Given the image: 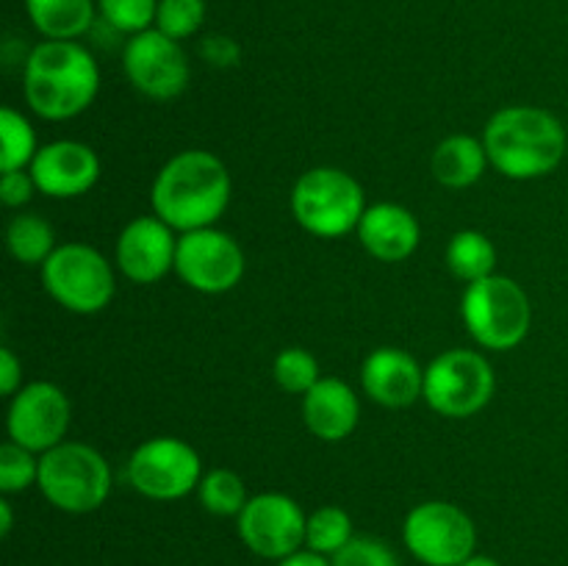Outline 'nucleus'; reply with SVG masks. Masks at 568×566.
I'll return each mask as SVG.
<instances>
[{"label":"nucleus","instance_id":"nucleus-7","mask_svg":"<svg viewBox=\"0 0 568 566\" xmlns=\"http://www.w3.org/2000/svg\"><path fill=\"white\" fill-rule=\"evenodd\" d=\"M42 286L72 314H98L114 297V270L100 250L67 242L42 264Z\"/></svg>","mask_w":568,"mask_h":566},{"label":"nucleus","instance_id":"nucleus-15","mask_svg":"<svg viewBox=\"0 0 568 566\" xmlns=\"http://www.w3.org/2000/svg\"><path fill=\"white\" fill-rule=\"evenodd\" d=\"M175 228L155 214L128 222L116 239V266L128 281L142 286L161 281L166 272L175 270Z\"/></svg>","mask_w":568,"mask_h":566},{"label":"nucleus","instance_id":"nucleus-36","mask_svg":"<svg viewBox=\"0 0 568 566\" xmlns=\"http://www.w3.org/2000/svg\"><path fill=\"white\" fill-rule=\"evenodd\" d=\"M11 525H14V514H11L9 499H0V536H9Z\"/></svg>","mask_w":568,"mask_h":566},{"label":"nucleus","instance_id":"nucleus-30","mask_svg":"<svg viewBox=\"0 0 568 566\" xmlns=\"http://www.w3.org/2000/svg\"><path fill=\"white\" fill-rule=\"evenodd\" d=\"M205 20V0H159L155 28L170 39H189Z\"/></svg>","mask_w":568,"mask_h":566},{"label":"nucleus","instance_id":"nucleus-8","mask_svg":"<svg viewBox=\"0 0 568 566\" xmlns=\"http://www.w3.org/2000/svg\"><path fill=\"white\" fill-rule=\"evenodd\" d=\"M497 388L491 364L475 350L455 347L425 366V403L449 420H466L488 405Z\"/></svg>","mask_w":568,"mask_h":566},{"label":"nucleus","instance_id":"nucleus-37","mask_svg":"<svg viewBox=\"0 0 568 566\" xmlns=\"http://www.w3.org/2000/svg\"><path fill=\"white\" fill-rule=\"evenodd\" d=\"M460 566H503V564H499V560H494V558H488V555H471V558L464 560Z\"/></svg>","mask_w":568,"mask_h":566},{"label":"nucleus","instance_id":"nucleus-1","mask_svg":"<svg viewBox=\"0 0 568 566\" xmlns=\"http://www.w3.org/2000/svg\"><path fill=\"white\" fill-rule=\"evenodd\" d=\"M150 203L155 216L175 231L211 228L231 203V172L209 150H183L159 170Z\"/></svg>","mask_w":568,"mask_h":566},{"label":"nucleus","instance_id":"nucleus-6","mask_svg":"<svg viewBox=\"0 0 568 566\" xmlns=\"http://www.w3.org/2000/svg\"><path fill=\"white\" fill-rule=\"evenodd\" d=\"M364 211V189L338 166H314L292 189L294 220L320 239H338L355 231Z\"/></svg>","mask_w":568,"mask_h":566},{"label":"nucleus","instance_id":"nucleus-11","mask_svg":"<svg viewBox=\"0 0 568 566\" xmlns=\"http://www.w3.org/2000/svg\"><path fill=\"white\" fill-rule=\"evenodd\" d=\"M308 514L297 499L281 492L255 494L236 516V530L244 547L266 560H283L305 547Z\"/></svg>","mask_w":568,"mask_h":566},{"label":"nucleus","instance_id":"nucleus-24","mask_svg":"<svg viewBox=\"0 0 568 566\" xmlns=\"http://www.w3.org/2000/svg\"><path fill=\"white\" fill-rule=\"evenodd\" d=\"M355 538V527H353V516L347 514L338 505H322L316 508L314 514H308V525H305V547L314 549V553L333 555L338 549L347 547L349 542Z\"/></svg>","mask_w":568,"mask_h":566},{"label":"nucleus","instance_id":"nucleus-2","mask_svg":"<svg viewBox=\"0 0 568 566\" xmlns=\"http://www.w3.org/2000/svg\"><path fill=\"white\" fill-rule=\"evenodd\" d=\"M100 89L94 55L75 39H44L28 53L22 92L33 114L61 122L83 114Z\"/></svg>","mask_w":568,"mask_h":566},{"label":"nucleus","instance_id":"nucleus-14","mask_svg":"<svg viewBox=\"0 0 568 566\" xmlns=\"http://www.w3.org/2000/svg\"><path fill=\"white\" fill-rule=\"evenodd\" d=\"M11 442L31 453H48L59 447L70 427V400L64 388L50 381H33L11 397L6 416Z\"/></svg>","mask_w":568,"mask_h":566},{"label":"nucleus","instance_id":"nucleus-23","mask_svg":"<svg viewBox=\"0 0 568 566\" xmlns=\"http://www.w3.org/2000/svg\"><path fill=\"white\" fill-rule=\"evenodd\" d=\"M9 253L26 266H42L55 250V233L39 214H17L6 228Z\"/></svg>","mask_w":568,"mask_h":566},{"label":"nucleus","instance_id":"nucleus-18","mask_svg":"<svg viewBox=\"0 0 568 566\" xmlns=\"http://www.w3.org/2000/svg\"><path fill=\"white\" fill-rule=\"evenodd\" d=\"M355 233H358L366 253L377 261H386V264L410 259L422 239V228L416 216L405 205L397 203L369 205L361 216Z\"/></svg>","mask_w":568,"mask_h":566},{"label":"nucleus","instance_id":"nucleus-34","mask_svg":"<svg viewBox=\"0 0 568 566\" xmlns=\"http://www.w3.org/2000/svg\"><path fill=\"white\" fill-rule=\"evenodd\" d=\"M22 383V364L9 347L0 350V394L3 397H14L20 392Z\"/></svg>","mask_w":568,"mask_h":566},{"label":"nucleus","instance_id":"nucleus-4","mask_svg":"<svg viewBox=\"0 0 568 566\" xmlns=\"http://www.w3.org/2000/svg\"><path fill=\"white\" fill-rule=\"evenodd\" d=\"M37 488L64 514H92L109 499V461L83 442H61L39 455Z\"/></svg>","mask_w":568,"mask_h":566},{"label":"nucleus","instance_id":"nucleus-22","mask_svg":"<svg viewBox=\"0 0 568 566\" xmlns=\"http://www.w3.org/2000/svg\"><path fill=\"white\" fill-rule=\"evenodd\" d=\"M447 266L455 277L475 283L494 275L497 250L483 231H458L447 244Z\"/></svg>","mask_w":568,"mask_h":566},{"label":"nucleus","instance_id":"nucleus-32","mask_svg":"<svg viewBox=\"0 0 568 566\" xmlns=\"http://www.w3.org/2000/svg\"><path fill=\"white\" fill-rule=\"evenodd\" d=\"M33 192H39L37 181H33L31 170H14L3 172L0 175V200H3L9 209H20L28 200L33 198Z\"/></svg>","mask_w":568,"mask_h":566},{"label":"nucleus","instance_id":"nucleus-3","mask_svg":"<svg viewBox=\"0 0 568 566\" xmlns=\"http://www.w3.org/2000/svg\"><path fill=\"white\" fill-rule=\"evenodd\" d=\"M488 164L514 181L544 178L566 155V128L552 111L538 105H508L488 120L483 131Z\"/></svg>","mask_w":568,"mask_h":566},{"label":"nucleus","instance_id":"nucleus-28","mask_svg":"<svg viewBox=\"0 0 568 566\" xmlns=\"http://www.w3.org/2000/svg\"><path fill=\"white\" fill-rule=\"evenodd\" d=\"M39 481V458L28 447L17 442H6L0 447V492L17 494L37 486Z\"/></svg>","mask_w":568,"mask_h":566},{"label":"nucleus","instance_id":"nucleus-21","mask_svg":"<svg viewBox=\"0 0 568 566\" xmlns=\"http://www.w3.org/2000/svg\"><path fill=\"white\" fill-rule=\"evenodd\" d=\"M26 11L44 39H78L92 28L98 0H26Z\"/></svg>","mask_w":568,"mask_h":566},{"label":"nucleus","instance_id":"nucleus-17","mask_svg":"<svg viewBox=\"0 0 568 566\" xmlns=\"http://www.w3.org/2000/svg\"><path fill=\"white\" fill-rule=\"evenodd\" d=\"M364 392L386 408H408L425 392V370L399 347H377L361 366Z\"/></svg>","mask_w":568,"mask_h":566},{"label":"nucleus","instance_id":"nucleus-19","mask_svg":"<svg viewBox=\"0 0 568 566\" xmlns=\"http://www.w3.org/2000/svg\"><path fill=\"white\" fill-rule=\"evenodd\" d=\"M361 405L342 377H322L303 394V422L322 442H342L358 425Z\"/></svg>","mask_w":568,"mask_h":566},{"label":"nucleus","instance_id":"nucleus-33","mask_svg":"<svg viewBox=\"0 0 568 566\" xmlns=\"http://www.w3.org/2000/svg\"><path fill=\"white\" fill-rule=\"evenodd\" d=\"M200 55L205 59V64L216 67V70H227V67H236L239 59H242V48L233 42L231 37H205L203 44H200Z\"/></svg>","mask_w":568,"mask_h":566},{"label":"nucleus","instance_id":"nucleus-31","mask_svg":"<svg viewBox=\"0 0 568 566\" xmlns=\"http://www.w3.org/2000/svg\"><path fill=\"white\" fill-rule=\"evenodd\" d=\"M331 560L333 566H399L397 553L375 536H355Z\"/></svg>","mask_w":568,"mask_h":566},{"label":"nucleus","instance_id":"nucleus-35","mask_svg":"<svg viewBox=\"0 0 568 566\" xmlns=\"http://www.w3.org/2000/svg\"><path fill=\"white\" fill-rule=\"evenodd\" d=\"M277 566H333V560L327 558V555H320L314 553V549H297V553H292L288 558L277 560Z\"/></svg>","mask_w":568,"mask_h":566},{"label":"nucleus","instance_id":"nucleus-20","mask_svg":"<svg viewBox=\"0 0 568 566\" xmlns=\"http://www.w3.org/2000/svg\"><path fill=\"white\" fill-rule=\"evenodd\" d=\"M488 153L483 139L466 137V133H455L447 137L436 150H433V175L442 186L449 189H466L477 183L486 172Z\"/></svg>","mask_w":568,"mask_h":566},{"label":"nucleus","instance_id":"nucleus-12","mask_svg":"<svg viewBox=\"0 0 568 566\" xmlns=\"http://www.w3.org/2000/svg\"><path fill=\"white\" fill-rule=\"evenodd\" d=\"M175 272L200 294L231 292L244 277V250L225 231L200 228L178 236Z\"/></svg>","mask_w":568,"mask_h":566},{"label":"nucleus","instance_id":"nucleus-29","mask_svg":"<svg viewBox=\"0 0 568 566\" xmlns=\"http://www.w3.org/2000/svg\"><path fill=\"white\" fill-rule=\"evenodd\" d=\"M98 11L114 31L133 37L153 26L159 0H98Z\"/></svg>","mask_w":568,"mask_h":566},{"label":"nucleus","instance_id":"nucleus-5","mask_svg":"<svg viewBox=\"0 0 568 566\" xmlns=\"http://www.w3.org/2000/svg\"><path fill=\"white\" fill-rule=\"evenodd\" d=\"M460 316L480 347L503 353L519 347L527 338L532 325V305L514 277L488 275L466 286Z\"/></svg>","mask_w":568,"mask_h":566},{"label":"nucleus","instance_id":"nucleus-9","mask_svg":"<svg viewBox=\"0 0 568 566\" xmlns=\"http://www.w3.org/2000/svg\"><path fill=\"white\" fill-rule=\"evenodd\" d=\"M403 542L425 566H460L475 555L477 527L458 505L427 499L405 516Z\"/></svg>","mask_w":568,"mask_h":566},{"label":"nucleus","instance_id":"nucleus-13","mask_svg":"<svg viewBox=\"0 0 568 566\" xmlns=\"http://www.w3.org/2000/svg\"><path fill=\"white\" fill-rule=\"evenodd\" d=\"M122 70L133 89L153 100H172L189 87V59L178 39H170L159 28L133 33L122 50Z\"/></svg>","mask_w":568,"mask_h":566},{"label":"nucleus","instance_id":"nucleus-27","mask_svg":"<svg viewBox=\"0 0 568 566\" xmlns=\"http://www.w3.org/2000/svg\"><path fill=\"white\" fill-rule=\"evenodd\" d=\"M272 375H275L277 386L288 394H305L308 388H314L320 377V364H316L314 355L303 347H286L277 353L275 366H272Z\"/></svg>","mask_w":568,"mask_h":566},{"label":"nucleus","instance_id":"nucleus-10","mask_svg":"<svg viewBox=\"0 0 568 566\" xmlns=\"http://www.w3.org/2000/svg\"><path fill=\"white\" fill-rule=\"evenodd\" d=\"M203 481V461L189 442L175 436H155L139 444L128 458V483L142 497L170 499L186 497Z\"/></svg>","mask_w":568,"mask_h":566},{"label":"nucleus","instance_id":"nucleus-25","mask_svg":"<svg viewBox=\"0 0 568 566\" xmlns=\"http://www.w3.org/2000/svg\"><path fill=\"white\" fill-rule=\"evenodd\" d=\"M39 153L31 122L11 105L0 109V172L28 170Z\"/></svg>","mask_w":568,"mask_h":566},{"label":"nucleus","instance_id":"nucleus-26","mask_svg":"<svg viewBox=\"0 0 568 566\" xmlns=\"http://www.w3.org/2000/svg\"><path fill=\"white\" fill-rule=\"evenodd\" d=\"M200 505L214 516H239L247 505V486L233 469L205 472L197 486Z\"/></svg>","mask_w":568,"mask_h":566},{"label":"nucleus","instance_id":"nucleus-16","mask_svg":"<svg viewBox=\"0 0 568 566\" xmlns=\"http://www.w3.org/2000/svg\"><path fill=\"white\" fill-rule=\"evenodd\" d=\"M28 170H31L39 192L55 200H67L81 198L98 183L100 159L89 144L75 142V139H59V142L39 148Z\"/></svg>","mask_w":568,"mask_h":566}]
</instances>
